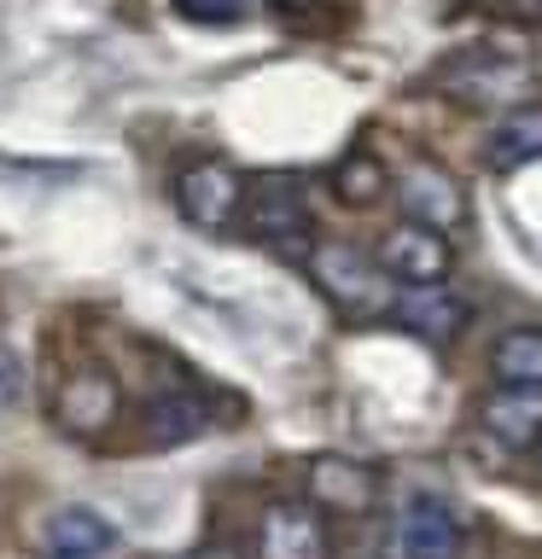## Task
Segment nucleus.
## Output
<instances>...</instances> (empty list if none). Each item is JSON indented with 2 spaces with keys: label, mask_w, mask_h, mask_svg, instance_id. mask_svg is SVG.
Returning <instances> with one entry per match:
<instances>
[{
  "label": "nucleus",
  "mask_w": 542,
  "mask_h": 559,
  "mask_svg": "<svg viewBox=\"0 0 542 559\" xmlns=\"http://www.w3.org/2000/svg\"><path fill=\"white\" fill-rule=\"evenodd\" d=\"M175 12L199 17V24H234V17H239V0H175Z\"/></svg>",
  "instance_id": "nucleus-18"
},
{
  "label": "nucleus",
  "mask_w": 542,
  "mask_h": 559,
  "mask_svg": "<svg viewBox=\"0 0 542 559\" xmlns=\"http://www.w3.org/2000/svg\"><path fill=\"white\" fill-rule=\"evenodd\" d=\"M507 12L525 17V24H542V0H507Z\"/></svg>",
  "instance_id": "nucleus-20"
},
{
  "label": "nucleus",
  "mask_w": 542,
  "mask_h": 559,
  "mask_svg": "<svg viewBox=\"0 0 542 559\" xmlns=\"http://www.w3.org/2000/svg\"><path fill=\"white\" fill-rule=\"evenodd\" d=\"M175 210L204 227V234H222V227L239 222L245 210V181L234 164H222V157H199V164H187L175 175Z\"/></svg>",
  "instance_id": "nucleus-4"
},
{
  "label": "nucleus",
  "mask_w": 542,
  "mask_h": 559,
  "mask_svg": "<svg viewBox=\"0 0 542 559\" xmlns=\"http://www.w3.org/2000/svg\"><path fill=\"white\" fill-rule=\"evenodd\" d=\"M210 431V402L192 396V391H169V396H152L146 402V419H140V437L146 449H181L192 437Z\"/></svg>",
  "instance_id": "nucleus-13"
},
{
  "label": "nucleus",
  "mask_w": 542,
  "mask_h": 559,
  "mask_svg": "<svg viewBox=\"0 0 542 559\" xmlns=\"http://www.w3.org/2000/svg\"><path fill=\"white\" fill-rule=\"evenodd\" d=\"M496 384H542V326H514L490 344Z\"/></svg>",
  "instance_id": "nucleus-16"
},
{
  "label": "nucleus",
  "mask_w": 542,
  "mask_h": 559,
  "mask_svg": "<svg viewBox=\"0 0 542 559\" xmlns=\"http://www.w3.org/2000/svg\"><path fill=\"white\" fill-rule=\"evenodd\" d=\"M531 157H542V99L514 105V111L496 122V134H490V164L496 169H519V164H531Z\"/></svg>",
  "instance_id": "nucleus-15"
},
{
  "label": "nucleus",
  "mask_w": 542,
  "mask_h": 559,
  "mask_svg": "<svg viewBox=\"0 0 542 559\" xmlns=\"http://www.w3.org/2000/svg\"><path fill=\"white\" fill-rule=\"evenodd\" d=\"M437 82L461 105H525V94H531V64L514 59V52H496V47H472L461 59H449Z\"/></svg>",
  "instance_id": "nucleus-3"
},
{
  "label": "nucleus",
  "mask_w": 542,
  "mask_h": 559,
  "mask_svg": "<svg viewBox=\"0 0 542 559\" xmlns=\"http://www.w3.org/2000/svg\"><path fill=\"white\" fill-rule=\"evenodd\" d=\"M397 204H402V222L437 227V234H455V227L467 222V192L444 164H409L402 169Z\"/></svg>",
  "instance_id": "nucleus-7"
},
{
  "label": "nucleus",
  "mask_w": 542,
  "mask_h": 559,
  "mask_svg": "<svg viewBox=\"0 0 542 559\" xmlns=\"http://www.w3.org/2000/svg\"><path fill=\"white\" fill-rule=\"evenodd\" d=\"M391 314L426 344H455L467 332V304L444 286V280H437V286H397Z\"/></svg>",
  "instance_id": "nucleus-10"
},
{
  "label": "nucleus",
  "mask_w": 542,
  "mask_h": 559,
  "mask_svg": "<svg viewBox=\"0 0 542 559\" xmlns=\"http://www.w3.org/2000/svg\"><path fill=\"white\" fill-rule=\"evenodd\" d=\"M309 507L315 513H344V519H362L379 507V472L350 461V454H321V461H309Z\"/></svg>",
  "instance_id": "nucleus-6"
},
{
  "label": "nucleus",
  "mask_w": 542,
  "mask_h": 559,
  "mask_svg": "<svg viewBox=\"0 0 542 559\" xmlns=\"http://www.w3.org/2000/svg\"><path fill=\"white\" fill-rule=\"evenodd\" d=\"M111 542H117V531L94 507H59L47 519V554L52 559H99V554H111Z\"/></svg>",
  "instance_id": "nucleus-14"
},
{
  "label": "nucleus",
  "mask_w": 542,
  "mask_h": 559,
  "mask_svg": "<svg viewBox=\"0 0 542 559\" xmlns=\"http://www.w3.org/2000/svg\"><path fill=\"white\" fill-rule=\"evenodd\" d=\"M385 164L374 152H350V157H339V169H332V192H339V204H350V210H367V204H379L385 199Z\"/></svg>",
  "instance_id": "nucleus-17"
},
{
  "label": "nucleus",
  "mask_w": 542,
  "mask_h": 559,
  "mask_svg": "<svg viewBox=\"0 0 542 559\" xmlns=\"http://www.w3.org/2000/svg\"><path fill=\"white\" fill-rule=\"evenodd\" d=\"M122 408V391H117V379L111 373H99V367H87V373H70L59 384V396H52V419H59L64 431H105L117 419Z\"/></svg>",
  "instance_id": "nucleus-11"
},
{
  "label": "nucleus",
  "mask_w": 542,
  "mask_h": 559,
  "mask_svg": "<svg viewBox=\"0 0 542 559\" xmlns=\"http://www.w3.org/2000/svg\"><path fill=\"white\" fill-rule=\"evenodd\" d=\"M309 280H315V292H321L332 309L350 314V321L391 314V297H397V280L379 269V257H367V251H356V245H344V239L309 245Z\"/></svg>",
  "instance_id": "nucleus-1"
},
{
  "label": "nucleus",
  "mask_w": 542,
  "mask_h": 559,
  "mask_svg": "<svg viewBox=\"0 0 542 559\" xmlns=\"http://www.w3.org/2000/svg\"><path fill=\"white\" fill-rule=\"evenodd\" d=\"M17 391H24V367H17V356H12L7 344H0V414H7L12 402H17Z\"/></svg>",
  "instance_id": "nucleus-19"
},
{
  "label": "nucleus",
  "mask_w": 542,
  "mask_h": 559,
  "mask_svg": "<svg viewBox=\"0 0 542 559\" xmlns=\"http://www.w3.org/2000/svg\"><path fill=\"white\" fill-rule=\"evenodd\" d=\"M479 431L507 454L542 449V384H496L479 402Z\"/></svg>",
  "instance_id": "nucleus-8"
},
{
  "label": "nucleus",
  "mask_w": 542,
  "mask_h": 559,
  "mask_svg": "<svg viewBox=\"0 0 542 559\" xmlns=\"http://www.w3.org/2000/svg\"><path fill=\"white\" fill-rule=\"evenodd\" d=\"M379 269L391 274L397 286H437V280H449V269H455L449 234L420 227V222H397L391 234L379 239Z\"/></svg>",
  "instance_id": "nucleus-5"
},
{
  "label": "nucleus",
  "mask_w": 542,
  "mask_h": 559,
  "mask_svg": "<svg viewBox=\"0 0 542 559\" xmlns=\"http://www.w3.org/2000/svg\"><path fill=\"white\" fill-rule=\"evenodd\" d=\"M257 559H332L327 524L309 501H274L257 519Z\"/></svg>",
  "instance_id": "nucleus-9"
},
{
  "label": "nucleus",
  "mask_w": 542,
  "mask_h": 559,
  "mask_svg": "<svg viewBox=\"0 0 542 559\" xmlns=\"http://www.w3.org/2000/svg\"><path fill=\"white\" fill-rule=\"evenodd\" d=\"M239 222L251 227L257 245H274V251H304L309 234H315V216H309V199L292 175H262L257 187H245V210Z\"/></svg>",
  "instance_id": "nucleus-2"
},
{
  "label": "nucleus",
  "mask_w": 542,
  "mask_h": 559,
  "mask_svg": "<svg viewBox=\"0 0 542 559\" xmlns=\"http://www.w3.org/2000/svg\"><path fill=\"white\" fill-rule=\"evenodd\" d=\"M397 554L402 559H461V524L444 501L420 496L397 519Z\"/></svg>",
  "instance_id": "nucleus-12"
}]
</instances>
